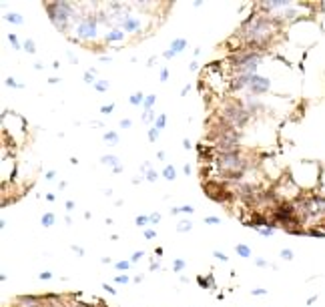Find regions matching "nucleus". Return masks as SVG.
I'll use <instances>...</instances> for the list:
<instances>
[{"label":"nucleus","mask_w":325,"mask_h":307,"mask_svg":"<svg viewBox=\"0 0 325 307\" xmlns=\"http://www.w3.org/2000/svg\"><path fill=\"white\" fill-rule=\"evenodd\" d=\"M245 34H247V40H251L255 44L269 42V38L275 34V20L263 18V16H253L245 24Z\"/></svg>","instance_id":"obj_1"},{"label":"nucleus","mask_w":325,"mask_h":307,"mask_svg":"<svg viewBox=\"0 0 325 307\" xmlns=\"http://www.w3.org/2000/svg\"><path fill=\"white\" fill-rule=\"evenodd\" d=\"M48 8H50V20H52V24L56 26L58 30H64V26H66V20L72 16V6L68 4V2H54V4H48Z\"/></svg>","instance_id":"obj_2"},{"label":"nucleus","mask_w":325,"mask_h":307,"mask_svg":"<svg viewBox=\"0 0 325 307\" xmlns=\"http://www.w3.org/2000/svg\"><path fill=\"white\" fill-rule=\"evenodd\" d=\"M219 167L225 173H241L243 169V159L237 153H221L219 155Z\"/></svg>","instance_id":"obj_3"},{"label":"nucleus","mask_w":325,"mask_h":307,"mask_svg":"<svg viewBox=\"0 0 325 307\" xmlns=\"http://www.w3.org/2000/svg\"><path fill=\"white\" fill-rule=\"evenodd\" d=\"M225 116H227V120L229 123H233V125H237V127H243V123L247 120V112H245L243 109H241L239 105H227L225 106Z\"/></svg>","instance_id":"obj_4"},{"label":"nucleus","mask_w":325,"mask_h":307,"mask_svg":"<svg viewBox=\"0 0 325 307\" xmlns=\"http://www.w3.org/2000/svg\"><path fill=\"white\" fill-rule=\"evenodd\" d=\"M219 149L221 151H225V153H233V149H237V147H239V141H237V134L233 133V130H227V133L223 134V137H221L219 139Z\"/></svg>","instance_id":"obj_5"},{"label":"nucleus","mask_w":325,"mask_h":307,"mask_svg":"<svg viewBox=\"0 0 325 307\" xmlns=\"http://www.w3.org/2000/svg\"><path fill=\"white\" fill-rule=\"evenodd\" d=\"M77 32H78V36H80V38H92V36H95L96 34V28H95V20H84V22L80 24V26H78L77 28Z\"/></svg>","instance_id":"obj_6"},{"label":"nucleus","mask_w":325,"mask_h":307,"mask_svg":"<svg viewBox=\"0 0 325 307\" xmlns=\"http://www.w3.org/2000/svg\"><path fill=\"white\" fill-rule=\"evenodd\" d=\"M249 88L253 92H265L269 88V80L267 78H259V77H251L249 80Z\"/></svg>","instance_id":"obj_7"},{"label":"nucleus","mask_w":325,"mask_h":307,"mask_svg":"<svg viewBox=\"0 0 325 307\" xmlns=\"http://www.w3.org/2000/svg\"><path fill=\"white\" fill-rule=\"evenodd\" d=\"M16 307H46V305L40 303V299H36V297H22V299H18Z\"/></svg>","instance_id":"obj_8"},{"label":"nucleus","mask_w":325,"mask_h":307,"mask_svg":"<svg viewBox=\"0 0 325 307\" xmlns=\"http://www.w3.org/2000/svg\"><path fill=\"white\" fill-rule=\"evenodd\" d=\"M185 44H187V40H183V38H177L175 42L171 44V52H173V54H177L179 50H183V48H185Z\"/></svg>","instance_id":"obj_9"},{"label":"nucleus","mask_w":325,"mask_h":307,"mask_svg":"<svg viewBox=\"0 0 325 307\" xmlns=\"http://www.w3.org/2000/svg\"><path fill=\"white\" fill-rule=\"evenodd\" d=\"M235 251H237L241 257H249V255H251V249H249L247 245H237V247H235Z\"/></svg>","instance_id":"obj_10"},{"label":"nucleus","mask_w":325,"mask_h":307,"mask_svg":"<svg viewBox=\"0 0 325 307\" xmlns=\"http://www.w3.org/2000/svg\"><path fill=\"white\" fill-rule=\"evenodd\" d=\"M124 26H127V30H130V32H133V30H137V28H139V22H137V20L127 18V20H124Z\"/></svg>","instance_id":"obj_11"},{"label":"nucleus","mask_w":325,"mask_h":307,"mask_svg":"<svg viewBox=\"0 0 325 307\" xmlns=\"http://www.w3.org/2000/svg\"><path fill=\"white\" fill-rule=\"evenodd\" d=\"M6 20H8V22H14V24H22L24 22L20 14H6Z\"/></svg>","instance_id":"obj_12"},{"label":"nucleus","mask_w":325,"mask_h":307,"mask_svg":"<svg viewBox=\"0 0 325 307\" xmlns=\"http://www.w3.org/2000/svg\"><path fill=\"white\" fill-rule=\"evenodd\" d=\"M105 141H106L109 145H115L116 141H119V137H116V133H112V130H110V133L105 134Z\"/></svg>","instance_id":"obj_13"},{"label":"nucleus","mask_w":325,"mask_h":307,"mask_svg":"<svg viewBox=\"0 0 325 307\" xmlns=\"http://www.w3.org/2000/svg\"><path fill=\"white\" fill-rule=\"evenodd\" d=\"M52 223H54V215H52V213H46V215L42 217V225L44 227H50Z\"/></svg>","instance_id":"obj_14"},{"label":"nucleus","mask_w":325,"mask_h":307,"mask_svg":"<svg viewBox=\"0 0 325 307\" xmlns=\"http://www.w3.org/2000/svg\"><path fill=\"white\" fill-rule=\"evenodd\" d=\"M119 38H123V32H120V30H112V32L109 34V36H106V40H119Z\"/></svg>","instance_id":"obj_15"},{"label":"nucleus","mask_w":325,"mask_h":307,"mask_svg":"<svg viewBox=\"0 0 325 307\" xmlns=\"http://www.w3.org/2000/svg\"><path fill=\"white\" fill-rule=\"evenodd\" d=\"M129 101H130V105H141V102H143V95H141V92H137V95L130 96Z\"/></svg>","instance_id":"obj_16"},{"label":"nucleus","mask_w":325,"mask_h":307,"mask_svg":"<svg viewBox=\"0 0 325 307\" xmlns=\"http://www.w3.org/2000/svg\"><path fill=\"white\" fill-rule=\"evenodd\" d=\"M102 163H106V165H112V167H119V161H116L115 157H102Z\"/></svg>","instance_id":"obj_17"},{"label":"nucleus","mask_w":325,"mask_h":307,"mask_svg":"<svg viewBox=\"0 0 325 307\" xmlns=\"http://www.w3.org/2000/svg\"><path fill=\"white\" fill-rule=\"evenodd\" d=\"M162 175H165L169 181H173V179H175V169H173V167H167L165 171H162Z\"/></svg>","instance_id":"obj_18"},{"label":"nucleus","mask_w":325,"mask_h":307,"mask_svg":"<svg viewBox=\"0 0 325 307\" xmlns=\"http://www.w3.org/2000/svg\"><path fill=\"white\" fill-rule=\"evenodd\" d=\"M153 102H155V95H151V96H147L145 98V110H151V106H153Z\"/></svg>","instance_id":"obj_19"},{"label":"nucleus","mask_w":325,"mask_h":307,"mask_svg":"<svg viewBox=\"0 0 325 307\" xmlns=\"http://www.w3.org/2000/svg\"><path fill=\"white\" fill-rule=\"evenodd\" d=\"M177 229L179 231H189L191 229V221H181V223L177 225Z\"/></svg>","instance_id":"obj_20"},{"label":"nucleus","mask_w":325,"mask_h":307,"mask_svg":"<svg viewBox=\"0 0 325 307\" xmlns=\"http://www.w3.org/2000/svg\"><path fill=\"white\" fill-rule=\"evenodd\" d=\"M95 87H96V91H106V88H109V82H106V80H98V82H95Z\"/></svg>","instance_id":"obj_21"},{"label":"nucleus","mask_w":325,"mask_h":307,"mask_svg":"<svg viewBox=\"0 0 325 307\" xmlns=\"http://www.w3.org/2000/svg\"><path fill=\"white\" fill-rule=\"evenodd\" d=\"M281 257H283V259H287V261H291V259H293V253H291L289 249H283V251H281Z\"/></svg>","instance_id":"obj_22"},{"label":"nucleus","mask_w":325,"mask_h":307,"mask_svg":"<svg viewBox=\"0 0 325 307\" xmlns=\"http://www.w3.org/2000/svg\"><path fill=\"white\" fill-rule=\"evenodd\" d=\"M157 137H159V129H148V139L155 141Z\"/></svg>","instance_id":"obj_23"},{"label":"nucleus","mask_w":325,"mask_h":307,"mask_svg":"<svg viewBox=\"0 0 325 307\" xmlns=\"http://www.w3.org/2000/svg\"><path fill=\"white\" fill-rule=\"evenodd\" d=\"M24 48H26V52H34V44H32V40H26V42H24Z\"/></svg>","instance_id":"obj_24"},{"label":"nucleus","mask_w":325,"mask_h":307,"mask_svg":"<svg viewBox=\"0 0 325 307\" xmlns=\"http://www.w3.org/2000/svg\"><path fill=\"white\" fill-rule=\"evenodd\" d=\"M148 221H151L148 217H137V225H141V227H143V225H147Z\"/></svg>","instance_id":"obj_25"},{"label":"nucleus","mask_w":325,"mask_h":307,"mask_svg":"<svg viewBox=\"0 0 325 307\" xmlns=\"http://www.w3.org/2000/svg\"><path fill=\"white\" fill-rule=\"evenodd\" d=\"M259 231H261V233H263L265 237H269V235L273 233V229H271V227H259Z\"/></svg>","instance_id":"obj_26"},{"label":"nucleus","mask_w":325,"mask_h":307,"mask_svg":"<svg viewBox=\"0 0 325 307\" xmlns=\"http://www.w3.org/2000/svg\"><path fill=\"white\" fill-rule=\"evenodd\" d=\"M155 127H157V129H162V127H165V115H161L157 119V125H155Z\"/></svg>","instance_id":"obj_27"},{"label":"nucleus","mask_w":325,"mask_h":307,"mask_svg":"<svg viewBox=\"0 0 325 307\" xmlns=\"http://www.w3.org/2000/svg\"><path fill=\"white\" fill-rule=\"evenodd\" d=\"M183 267H185V261H181V259H177V261H175V271H181Z\"/></svg>","instance_id":"obj_28"},{"label":"nucleus","mask_w":325,"mask_h":307,"mask_svg":"<svg viewBox=\"0 0 325 307\" xmlns=\"http://www.w3.org/2000/svg\"><path fill=\"white\" fill-rule=\"evenodd\" d=\"M207 223H209V225H219V219H217V217H207Z\"/></svg>","instance_id":"obj_29"},{"label":"nucleus","mask_w":325,"mask_h":307,"mask_svg":"<svg viewBox=\"0 0 325 307\" xmlns=\"http://www.w3.org/2000/svg\"><path fill=\"white\" fill-rule=\"evenodd\" d=\"M112 109H115V106H112V105H106V106H102V109H101V112H105V115H109V112H112Z\"/></svg>","instance_id":"obj_30"},{"label":"nucleus","mask_w":325,"mask_h":307,"mask_svg":"<svg viewBox=\"0 0 325 307\" xmlns=\"http://www.w3.org/2000/svg\"><path fill=\"white\" fill-rule=\"evenodd\" d=\"M127 267H129V261H120V263H116V269H120V271H124Z\"/></svg>","instance_id":"obj_31"},{"label":"nucleus","mask_w":325,"mask_h":307,"mask_svg":"<svg viewBox=\"0 0 325 307\" xmlns=\"http://www.w3.org/2000/svg\"><path fill=\"white\" fill-rule=\"evenodd\" d=\"M8 38H10V42H12V46H14V48H18V46H20V44H18V40H16V36H14V34H10Z\"/></svg>","instance_id":"obj_32"},{"label":"nucleus","mask_w":325,"mask_h":307,"mask_svg":"<svg viewBox=\"0 0 325 307\" xmlns=\"http://www.w3.org/2000/svg\"><path fill=\"white\" fill-rule=\"evenodd\" d=\"M84 82H95V77H92V72H86V74H84Z\"/></svg>","instance_id":"obj_33"},{"label":"nucleus","mask_w":325,"mask_h":307,"mask_svg":"<svg viewBox=\"0 0 325 307\" xmlns=\"http://www.w3.org/2000/svg\"><path fill=\"white\" fill-rule=\"evenodd\" d=\"M148 219H151V223H159V219H161V215H159V213H153V215L148 217Z\"/></svg>","instance_id":"obj_34"},{"label":"nucleus","mask_w":325,"mask_h":307,"mask_svg":"<svg viewBox=\"0 0 325 307\" xmlns=\"http://www.w3.org/2000/svg\"><path fill=\"white\" fill-rule=\"evenodd\" d=\"M116 283H129V277H124V275H119V277H116Z\"/></svg>","instance_id":"obj_35"},{"label":"nucleus","mask_w":325,"mask_h":307,"mask_svg":"<svg viewBox=\"0 0 325 307\" xmlns=\"http://www.w3.org/2000/svg\"><path fill=\"white\" fill-rule=\"evenodd\" d=\"M120 127H123V129H129V127H130V120H129V119H123V120H120Z\"/></svg>","instance_id":"obj_36"},{"label":"nucleus","mask_w":325,"mask_h":307,"mask_svg":"<svg viewBox=\"0 0 325 307\" xmlns=\"http://www.w3.org/2000/svg\"><path fill=\"white\" fill-rule=\"evenodd\" d=\"M141 257H143V251H137V253H133V257H130V259H133V261H139Z\"/></svg>","instance_id":"obj_37"},{"label":"nucleus","mask_w":325,"mask_h":307,"mask_svg":"<svg viewBox=\"0 0 325 307\" xmlns=\"http://www.w3.org/2000/svg\"><path fill=\"white\" fill-rule=\"evenodd\" d=\"M147 179H148V181H155V179H157V173H155V171H148V173H147Z\"/></svg>","instance_id":"obj_38"},{"label":"nucleus","mask_w":325,"mask_h":307,"mask_svg":"<svg viewBox=\"0 0 325 307\" xmlns=\"http://www.w3.org/2000/svg\"><path fill=\"white\" fill-rule=\"evenodd\" d=\"M145 237H147V239H153V237H157V235H155V231H145Z\"/></svg>","instance_id":"obj_39"},{"label":"nucleus","mask_w":325,"mask_h":307,"mask_svg":"<svg viewBox=\"0 0 325 307\" xmlns=\"http://www.w3.org/2000/svg\"><path fill=\"white\" fill-rule=\"evenodd\" d=\"M6 84H8V87H20V84H16V82L12 80V78H6Z\"/></svg>","instance_id":"obj_40"},{"label":"nucleus","mask_w":325,"mask_h":307,"mask_svg":"<svg viewBox=\"0 0 325 307\" xmlns=\"http://www.w3.org/2000/svg\"><path fill=\"white\" fill-rule=\"evenodd\" d=\"M72 209H74V203L68 201V203H66V211H72Z\"/></svg>","instance_id":"obj_41"},{"label":"nucleus","mask_w":325,"mask_h":307,"mask_svg":"<svg viewBox=\"0 0 325 307\" xmlns=\"http://www.w3.org/2000/svg\"><path fill=\"white\" fill-rule=\"evenodd\" d=\"M161 80H162V82L167 80V70H162V72H161Z\"/></svg>","instance_id":"obj_42"},{"label":"nucleus","mask_w":325,"mask_h":307,"mask_svg":"<svg viewBox=\"0 0 325 307\" xmlns=\"http://www.w3.org/2000/svg\"><path fill=\"white\" fill-rule=\"evenodd\" d=\"M261 293H265L263 289H253V295H261Z\"/></svg>","instance_id":"obj_43"}]
</instances>
